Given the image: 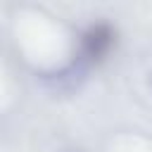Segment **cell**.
I'll return each mask as SVG.
<instances>
[{
	"label": "cell",
	"mask_w": 152,
	"mask_h": 152,
	"mask_svg": "<svg viewBox=\"0 0 152 152\" xmlns=\"http://www.w3.org/2000/svg\"><path fill=\"white\" fill-rule=\"evenodd\" d=\"M59 152H88V150H81V147H64V150H59Z\"/></svg>",
	"instance_id": "obj_1"
},
{
	"label": "cell",
	"mask_w": 152,
	"mask_h": 152,
	"mask_svg": "<svg viewBox=\"0 0 152 152\" xmlns=\"http://www.w3.org/2000/svg\"><path fill=\"white\" fill-rule=\"evenodd\" d=\"M150 88H152V71H150Z\"/></svg>",
	"instance_id": "obj_2"
}]
</instances>
